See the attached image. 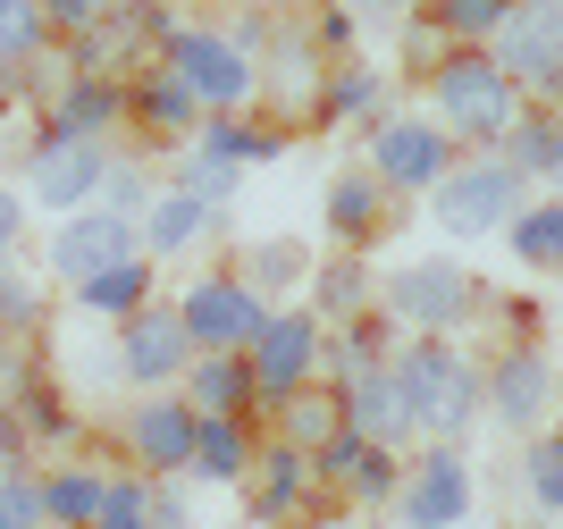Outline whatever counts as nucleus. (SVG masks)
Listing matches in <instances>:
<instances>
[{
	"instance_id": "1",
	"label": "nucleus",
	"mask_w": 563,
	"mask_h": 529,
	"mask_svg": "<svg viewBox=\"0 0 563 529\" xmlns=\"http://www.w3.org/2000/svg\"><path fill=\"white\" fill-rule=\"evenodd\" d=\"M387 378H396V395H404V420L429 429V438H463L471 412L488 404V378L446 345V328H421V345H404L396 362H387Z\"/></svg>"
},
{
	"instance_id": "2",
	"label": "nucleus",
	"mask_w": 563,
	"mask_h": 529,
	"mask_svg": "<svg viewBox=\"0 0 563 529\" xmlns=\"http://www.w3.org/2000/svg\"><path fill=\"white\" fill-rule=\"evenodd\" d=\"M438 85V110H446V135H471V143H496L514 135V76L496 68L479 43H463L446 68L429 76Z\"/></svg>"
},
{
	"instance_id": "3",
	"label": "nucleus",
	"mask_w": 563,
	"mask_h": 529,
	"mask_svg": "<svg viewBox=\"0 0 563 529\" xmlns=\"http://www.w3.org/2000/svg\"><path fill=\"white\" fill-rule=\"evenodd\" d=\"M429 202H438V228H446V235H496L521 210V168L514 161L446 168V177L429 185Z\"/></svg>"
},
{
	"instance_id": "4",
	"label": "nucleus",
	"mask_w": 563,
	"mask_h": 529,
	"mask_svg": "<svg viewBox=\"0 0 563 529\" xmlns=\"http://www.w3.org/2000/svg\"><path fill=\"white\" fill-rule=\"evenodd\" d=\"M168 76H186V92L202 101V110H235V101H253V59L235 43H219V34H202V25H168Z\"/></svg>"
},
{
	"instance_id": "5",
	"label": "nucleus",
	"mask_w": 563,
	"mask_h": 529,
	"mask_svg": "<svg viewBox=\"0 0 563 529\" xmlns=\"http://www.w3.org/2000/svg\"><path fill=\"white\" fill-rule=\"evenodd\" d=\"M496 68L530 92H563V0H514L496 25Z\"/></svg>"
},
{
	"instance_id": "6",
	"label": "nucleus",
	"mask_w": 563,
	"mask_h": 529,
	"mask_svg": "<svg viewBox=\"0 0 563 529\" xmlns=\"http://www.w3.org/2000/svg\"><path fill=\"white\" fill-rule=\"evenodd\" d=\"M177 311H186V337L202 353H244L261 337V320H269V302H261L244 277H194Z\"/></svg>"
},
{
	"instance_id": "7",
	"label": "nucleus",
	"mask_w": 563,
	"mask_h": 529,
	"mask_svg": "<svg viewBox=\"0 0 563 529\" xmlns=\"http://www.w3.org/2000/svg\"><path fill=\"white\" fill-rule=\"evenodd\" d=\"M135 235H143V219L135 210H68L59 219V235H51V269L68 277V286H85V277H101V269H118V261H135Z\"/></svg>"
},
{
	"instance_id": "8",
	"label": "nucleus",
	"mask_w": 563,
	"mask_h": 529,
	"mask_svg": "<svg viewBox=\"0 0 563 529\" xmlns=\"http://www.w3.org/2000/svg\"><path fill=\"white\" fill-rule=\"evenodd\" d=\"M244 362H253V395L286 404V395L320 370V320H311V311H269L261 337L244 345Z\"/></svg>"
},
{
	"instance_id": "9",
	"label": "nucleus",
	"mask_w": 563,
	"mask_h": 529,
	"mask_svg": "<svg viewBox=\"0 0 563 529\" xmlns=\"http://www.w3.org/2000/svg\"><path fill=\"white\" fill-rule=\"evenodd\" d=\"M371 168L404 194H429V185L454 168V135L446 126H421V118H396V126H378L371 135Z\"/></svg>"
},
{
	"instance_id": "10",
	"label": "nucleus",
	"mask_w": 563,
	"mask_h": 529,
	"mask_svg": "<svg viewBox=\"0 0 563 529\" xmlns=\"http://www.w3.org/2000/svg\"><path fill=\"white\" fill-rule=\"evenodd\" d=\"M101 168H110V152H101L93 135H43L34 143V202L43 210H85L101 194Z\"/></svg>"
},
{
	"instance_id": "11",
	"label": "nucleus",
	"mask_w": 563,
	"mask_h": 529,
	"mask_svg": "<svg viewBox=\"0 0 563 529\" xmlns=\"http://www.w3.org/2000/svg\"><path fill=\"white\" fill-rule=\"evenodd\" d=\"M471 302H479V286H471L454 261H421V269H404L396 286H387V311L412 328H463Z\"/></svg>"
},
{
	"instance_id": "12",
	"label": "nucleus",
	"mask_w": 563,
	"mask_h": 529,
	"mask_svg": "<svg viewBox=\"0 0 563 529\" xmlns=\"http://www.w3.org/2000/svg\"><path fill=\"white\" fill-rule=\"evenodd\" d=\"M118 362H126V378H135V387H161V378H177V370L194 362L186 311H161V302H143V311H126V337H118Z\"/></svg>"
},
{
	"instance_id": "13",
	"label": "nucleus",
	"mask_w": 563,
	"mask_h": 529,
	"mask_svg": "<svg viewBox=\"0 0 563 529\" xmlns=\"http://www.w3.org/2000/svg\"><path fill=\"white\" fill-rule=\"evenodd\" d=\"M471 513V471L454 445H438V454L404 480V529H454Z\"/></svg>"
},
{
	"instance_id": "14",
	"label": "nucleus",
	"mask_w": 563,
	"mask_h": 529,
	"mask_svg": "<svg viewBox=\"0 0 563 529\" xmlns=\"http://www.w3.org/2000/svg\"><path fill=\"white\" fill-rule=\"evenodd\" d=\"M547 395H555V370H547V353L514 345L505 362H496V378H488V412L505 420V429H539Z\"/></svg>"
},
{
	"instance_id": "15",
	"label": "nucleus",
	"mask_w": 563,
	"mask_h": 529,
	"mask_svg": "<svg viewBox=\"0 0 563 529\" xmlns=\"http://www.w3.org/2000/svg\"><path fill=\"white\" fill-rule=\"evenodd\" d=\"M194 429H202V412H194V404L152 395V404H135V420H126V445H135L152 471H186V462H194Z\"/></svg>"
},
{
	"instance_id": "16",
	"label": "nucleus",
	"mask_w": 563,
	"mask_h": 529,
	"mask_svg": "<svg viewBox=\"0 0 563 529\" xmlns=\"http://www.w3.org/2000/svg\"><path fill=\"white\" fill-rule=\"evenodd\" d=\"M118 118H126V85H110V76H68V92H59V110H51V135H110Z\"/></svg>"
},
{
	"instance_id": "17",
	"label": "nucleus",
	"mask_w": 563,
	"mask_h": 529,
	"mask_svg": "<svg viewBox=\"0 0 563 529\" xmlns=\"http://www.w3.org/2000/svg\"><path fill=\"white\" fill-rule=\"evenodd\" d=\"M186 387H194V412L244 420V404H253V362H244V353H202V362H186Z\"/></svg>"
},
{
	"instance_id": "18",
	"label": "nucleus",
	"mask_w": 563,
	"mask_h": 529,
	"mask_svg": "<svg viewBox=\"0 0 563 529\" xmlns=\"http://www.w3.org/2000/svg\"><path fill=\"white\" fill-rule=\"evenodd\" d=\"M126 110H135L152 135H186V126H202V101L186 92V76H168V68L135 76V85H126Z\"/></svg>"
},
{
	"instance_id": "19",
	"label": "nucleus",
	"mask_w": 563,
	"mask_h": 529,
	"mask_svg": "<svg viewBox=\"0 0 563 529\" xmlns=\"http://www.w3.org/2000/svg\"><path fill=\"white\" fill-rule=\"evenodd\" d=\"M378 202H387V177H378V168H345V177L329 185V228L345 235V244H362V235H378Z\"/></svg>"
},
{
	"instance_id": "20",
	"label": "nucleus",
	"mask_w": 563,
	"mask_h": 529,
	"mask_svg": "<svg viewBox=\"0 0 563 529\" xmlns=\"http://www.w3.org/2000/svg\"><path fill=\"white\" fill-rule=\"evenodd\" d=\"M345 420H353L371 445H387L396 429H412V420H404V395H396V378H387V370H362V378L345 387Z\"/></svg>"
},
{
	"instance_id": "21",
	"label": "nucleus",
	"mask_w": 563,
	"mask_h": 529,
	"mask_svg": "<svg viewBox=\"0 0 563 529\" xmlns=\"http://www.w3.org/2000/svg\"><path fill=\"white\" fill-rule=\"evenodd\" d=\"M244 462H253V454H244V429H235V420H211V412H202V429H194V462H186V471H202V487H235V480H244Z\"/></svg>"
},
{
	"instance_id": "22",
	"label": "nucleus",
	"mask_w": 563,
	"mask_h": 529,
	"mask_svg": "<svg viewBox=\"0 0 563 529\" xmlns=\"http://www.w3.org/2000/svg\"><path fill=\"white\" fill-rule=\"evenodd\" d=\"M202 228H211V202H194L186 185H177V194H161V202L143 210V244H152V253H186Z\"/></svg>"
},
{
	"instance_id": "23",
	"label": "nucleus",
	"mask_w": 563,
	"mask_h": 529,
	"mask_svg": "<svg viewBox=\"0 0 563 529\" xmlns=\"http://www.w3.org/2000/svg\"><path fill=\"white\" fill-rule=\"evenodd\" d=\"M76 302H85V311H101V320H126V311H143V302H152V269H143V261H118V269L85 277V286H76Z\"/></svg>"
},
{
	"instance_id": "24",
	"label": "nucleus",
	"mask_w": 563,
	"mask_h": 529,
	"mask_svg": "<svg viewBox=\"0 0 563 529\" xmlns=\"http://www.w3.org/2000/svg\"><path fill=\"white\" fill-rule=\"evenodd\" d=\"M505 235H514V253L530 261V269H563V202L514 210V219H505Z\"/></svg>"
},
{
	"instance_id": "25",
	"label": "nucleus",
	"mask_w": 563,
	"mask_h": 529,
	"mask_svg": "<svg viewBox=\"0 0 563 529\" xmlns=\"http://www.w3.org/2000/svg\"><path fill=\"white\" fill-rule=\"evenodd\" d=\"M303 480H311L303 445H269V480L253 487V513H261V521H286V513L303 505Z\"/></svg>"
},
{
	"instance_id": "26",
	"label": "nucleus",
	"mask_w": 563,
	"mask_h": 529,
	"mask_svg": "<svg viewBox=\"0 0 563 529\" xmlns=\"http://www.w3.org/2000/svg\"><path fill=\"white\" fill-rule=\"evenodd\" d=\"M429 18L454 43H496V25L514 18V0H429Z\"/></svg>"
},
{
	"instance_id": "27",
	"label": "nucleus",
	"mask_w": 563,
	"mask_h": 529,
	"mask_svg": "<svg viewBox=\"0 0 563 529\" xmlns=\"http://www.w3.org/2000/svg\"><path fill=\"white\" fill-rule=\"evenodd\" d=\"M101 487H110V480H93V471H59V480H43V521L85 529L101 513Z\"/></svg>"
},
{
	"instance_id": "28",
	"label": "nucleus",
	"mask_w": 563,
	"mask_h": 529,
	"mask_svg": "<svg viewBox=\"0 0 563 529\" xmlns=\"http://www.w3.org/2000/svg\"><path fill=\"white\" fill-rule=\"evenodd\" d=\"M202 152H219V161L253 168V161H278L286 143L269 135V126H235V118H202Z\"/></svg>"
},
{
	"instance_id": "29",
	"label": "nucleus",
	"mask_w": 563,
	"mask_h": 529,
	"mask_svg": "<svg viewBox=\"0 0 563 529\" xmlns=\"http://www.w3.org/2000/svg\"><path fill=\"white\" fill-rule=\"evenodd\" d=\"M514 168L521 177H563V126L555 118H514Z\"/></svg>"
},
{
	"instance_id": "30",
	"label": "nucleus",
	"mask_w": 563,
	"mask_h": 529,
	"mask_svg": "<svg viewBox=\"0 0 563 529\" xmlns=\"http://www.w3.org/2000/svg\"><path fill=\"white\" fill-rule=\"evenodd\" d=\"M336 420H345V395H311V387L286 395V445H320Z\"/></svg>"
},
{
	"instance_id": "31",
	"label": "nucleus",
	"mask_w": 563,
	"mask_h": 529,
	"mask_svg": "<svg viewBox=\"0 0 563 529\" xmlns=\"http://www.w3.org/2000/svg\"><path fill=\"white\" fill-rule=\"evenodd\" d=\"M311 295H320L329 320H353V311L371 302V269H362V261H329V269L311 277Z\"/></svg>"
},
{
	"instance_id": "32",
	"label": "nucleus",
	"mask_w": 563,
	"mask_h": 529,
	"mask_svg": "<svg viewBox=\"0 0 563 529\" xmlns=\"http://www.w3.org/2000/svg\"><path fill=\"white\" fill-rule=\"evenodd\" d=\"M43 43H51L43 0H0V59H34Z\"/></svg>"
},
{
	"instance_id": "33",
	"label": "nucleus",
	"mask_w": 563,
	"mask_h": 529,
	"mask_svg": "<svg viewBox=\"0 0 563 529\" xmlns=\"http://www.w3.org/2000/svg\"><path fill=\"white\" fill-rule=\"evenodd\" d=\"M177 185H186V194H194V202H228V194H235V161H219V152H202V143H194V152H186V161H177Z\"/></svg>"
},
{
	"instance_id": "34",
	"label": "nucleus",
	"mask_w": 563,
	"mask_h": 529,
	"mask_svg": "<svg viewBox=\"0 0 563 529\" xmlns=\"http://www.w3.org/2000/svg\"><path fill=\"white\" fill-rule=\"evenodd\" d=\"M378 92H387V76H378V68H336L329 76V118H371Z\"/></svg>"
},
{
	"instance_id": "35",
	"label": "nucleus",
	"mask_w": 563,
	"mask_h": 529,
	"mask_svg": "<svg viewBox=\"0 0 563 529\" xmlns=\"http://www.w3.org/2000/svg\"><path fill=\"white\" fill-rule=\"evenodd\" d=\"M93 521L101 529H152V487H143V480H110Z\"/></svg>"
},
{
	"instance_id": "36",
	"label": "nucleus",
	"mask_w": 563,
	"mask_h": 529,
	"mask_svg": "<svg viewBox=\"0 0 563 529\" xmlns=\"http://www.w3.org/2000/svg\"><path fill=\"white\" fill-rule=\"evenodd\" d=\"M0 529H43V480L0 462Z\"/></svg>"
},
{
	"instance_id": "37",
	"label": "nucleus",
	"mask_w": 563,
	"mask_h": 529,
	"mask_svg": "<svg viewBox=\"0 0 563 529\" xmlns=\"http://www.w3.org/2000/svg\"><path fill=\"white\" fill-rule=\"evenodd\" d=\"M521 480H530V496H539V505H563V429H555V438H539V445H530Z\"/></svg>"
},
{
	"instance_id": "38",
	"label": "nucleus",
	"mask_w": 563,
	"mask_h": 529,
	"mask_svg": "<svg viewBox=\"0 0 563 529\" xmlns=\"http://www.w3.org/2000/svg\"><path fill=\"white\" fill-rule=\"evenodd\" d=\"M320 353H329V370L353 387L362 370H378V328H345V337H336V345H320Z\"/></svg>"
},
{
	"instance_id": "39",
	"label": "nucleus",
	"mask_w": 563,
	"mask_h": 529,
	"mask_svg": "<svg viewBox=\"0 0 563 529\" xmlns=\"http://www.w3.org/2000/svg\"><path fill=\"white\" fill-rule=\"evenodd\" d=\"M345 487L362 496V505H387V496H396V462L378 454V445H362V462L345 471Z\"/></svg>"
},
{
	"instance_id": "40",
	"label": "nucleus",
	"mask_w": 563,
	"mask_h": 529,
	"mask_svg": "<svg viewBox=\"0 0 563 529\" xmlns=\"http://www.w3.org/2000/svg\"><path fill=\"white\" fill-rule=\"evenodd\" d=\"M244 277H253V286H269V295H278V286H295V277H303V253H295V244H261V253L244 261Z\"/></svg>"
},
{
	"instance_id": "41",
	"label": "nucleus",
	"mask_w": 563,
	"mask_h": 529,
	"mask_svg": "<svg viewBox=\"0 0 563 529\" xmlns=\"http://www.w3.org/2000/svg\"><path fill=\"white\" fill-rule=\"evenodd\" d=\"M101 194H110V210H152V185H143V168H126V161H110L101 168Z\"/></svg>"
},
{
	"instance_id": "42",
	"label": "nucleus",
	"mask_w": 563,
	"mask_h": 529,
	"mask_svg": "<svg viewBox=\"0 0 563 529\" xmlns=\"http://www.w3.org/2000/svg\"><path fill=\"white\" fill-rule=\"evenodd\" d=\"M34 320H43V295L18 269H0V328H34Z\"/></svg>"
},
{
	"instance_id": "43",
	"label": "nucleus",
	"mask_w": 563,
	"mask_h": 529,
	"mask_svg": "<svg viewBox=\"0 0 563 529\" xmlns=\"http://www.w3.org/2000/svg\"><path fill=\"white\" fill-rule=\"evenodd\" d=\"M118 0H43V18H51V34H85V25H101Z\"/></svg>"
},
{
	"instance_id": "44",
	"label": "nucleus",
	"mask_w": 563,
	"mask_h": 529,
	"mask_svg": "<svg viewBox=\"0 0 563 529\" xmlns=\"http://www.w3.org/2000/svg\"><path fill=\"white\" fill-rule=\"evenodd\" d=\"M18 235H25V202H18V194H0V261H9Z\"/></svg>"
},
{
	"instance_id": "45",
	"label": "nucleus",
	"mask_w": 563,
	"mask_h": 529,
	"mask_svg": "<svg viewBox=\"0 0 563 529\" xmlns=\"http://www.w3.org/2000/svg\"><path fill=\"white\" fill-rule=\"evenodd\" d=\"M18 445H25V429H18V404L0 395V462H18Z\"/></svg>"
},
{
	"instance_id": "46",
	"label": "nucleus",
	"mask_w": 563,
	"mask_h": 529,
	"mask_svg": "<svg viewBox=\"0 0 563 529\" xmlns=\"http://www.w3.org/2000/svg\"><path fill=\"white\" fill-rule=\"evenodd\" d=\"M320 43H329V51L353 43V18H345V9H329V18H320Z\"/></svg>"
},
{
	"instance_id": "47",
	"label": "nucleus",
	"mask_w": 563,
	"mask_h": 529,
	"mask_svg": "<svg viewBox=\"0 0 563 529\" xmlns=\"http://www.w3.org/2000/svg\"><path fill=\"white\" fill-rule=\"evenodd\" d=\"M371 9H387V18H404V9H412V0H371Z\"/></svg>"
}]
</instances>
